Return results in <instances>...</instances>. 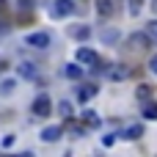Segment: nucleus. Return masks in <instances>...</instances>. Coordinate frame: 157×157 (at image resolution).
<instances>
[{"label":"nucleus","mask_w":157,"mask_h":157,"mask_svg":"<svg viewBox=\"0 0 157 157\" xmlns=\"http://www.w3.org/2000/svg\"><path fill=\"white\" fill-rule=\"evenodd\" d=\"M127 44H130V50H135V52H149V50H152V41H149V36H146L144 30L132 33Z\"/></svg>","instance_id":"nucleus-1"},{"label":"nucleus","mask_w":157,"mask_h":157,"mask_svg":"<svg viewBox=\"0 0 157 157\" xmlns=\"http://www.w3.org/2000/svg\"><path fill=\"white\" fill-rule=\"evenodd\" d=\"M30 110H33V116H39V119H47V116H50V110H52V102H50V97H47V94L36 97Z\"/></svg>","instance_id":"nucleus-2"},{"label":"nucleus","mask_w":157,"mask_h":157,"mask_svg":"<svg viewBox=\"0 0 157 157\" xmlns=\"http://www.w3.org/2000/svg\"><path fill=\"white\" fill-rule=\"evenodd\" d=\"M132 75V69L127 66V63H110L108 66V77L113 80V83H121V80H127Z\"/></svg>","instance_id":"nucleus-3"},{"label":"nucleus","mask_w":157,"mask_h":157,"mask_svg":"<svg viewBox=\"0 0 157 157\" xmlns=\"http://www.w3.org/2000/svg\"><path fill=\"white\" fill-rule=\"evenodd\" d=\"M25 44L44 50V47H50V33H47V30H36V33H28V36H25Z\"/></svg>","instance_id":"nucleus-4"},{"label":"nucleus","mask_w":157,"mask_h":157,"mask_svg":"<svg viewBox=\"0 0 157 157\" xmlns=\"http://www.w3.org/2000/svg\"><path fill=\"white\" fill-rule=\"evenodd\" d=\"M77 63H83V66H97V63H99L97 50H91V47H80V50H77Z\"/></svg>","instance_id":"nucleus-5"},{"label":"nucleus","mask_w":157,"mask_h":157,"mask_svg":"<svg viewBox=\"0 0 157 157\" xmlns=\"http://www.w3.org/2000/svg\"><path fill=\"white\" fill-rule=\"evenodd\" d=\"M97 91H99L97 83H83V86L77 88V99H80V102H88L91 97H97Z\"/></svg>","instance_id":"nucleus-6"},{"label":"nucleus","mask_w":157,"mask_h":157,"mask_svg":"<svg viewBox=\"0 0 157 157\" xmlns=\"http://www.w3.org/2000/svg\"><path fill=\"white\" fill-rule=\"evenodd\" d=\"M72 11H75V3H72V0H55L52 17H58V19H61V17H69Z\"/></svg>","instance_id":"nucleus-7"},{"label":"nucleus","mask_w":157,"mask_h":157,"mask_svg":"<svg viewBox=\"0 0 157 157\" xmlns=\"http://www.w3.org/2000/svg\"><path fill=\"white\" fill-rule=\"evenodd\" d=\"M17 69H19V75H22L25 80H36V77H39V66H36V63H30V61H22Z\"/></svg>","instance_id":"nucleus-8"},{"label":"nucleus","mask_w":157,"mask_h":157,"mask_svg":"<svg viewBox=\"0 0 157 157\" xmlns=\"http://www.w3.org/2000/svg\"><path fill=\"white\" fill-rule=\"evenodd\" d=\"M97 11H99V17H113L116 14V0H97Z\"/></svg>","instance_id":"nucleus-9"},{"label":"nucleus","mask_w":157,"mask_h":157,"mask_svg":"<svg viewBox=\"0 0 157 157\" xmlns=\"http://www.w3.org/2000/svg\"><path fill=\"white\" fill-rule=\"evenodd\" d=\"M69 36L77 39V41H86V39L91 36V28H88V25H75V28L69 30Z\"/></svg>","instance_id":"nucleus-10"},{"label":"nucleus","mask_w":157,"mask_h":157,"mask_svg":"<svg viewBox=\"0 0 157 157\" xmlns=\"http://www.w3.org/2000/svg\"><path fill=\"white\" fill-rule=\"evenodd\" d=\"M61 132H63L61 127H44V130H41V141L52 144V141H58V138H61Z\"/></svg>","instance_id":"nucleus-11"},{"label":"nucleus","mask_w":157,"mask_h":157,"mask_svg":"<svg viewBox=\"0 0 157 157\" xmlns=\"http://www.w3.org/2000/svg\"><path fill=\"white\" fill-rule=\"evenodd\" d=\"M80 119H83V121H86V127H91V130H97V127L102 124V121H99V116H97L94 110H83V116H80Z\"/></svg>","instance_id":"nucleus-12"},{"label":"nucleus","mask_w":157,"mask_h":157,"mask_svg":"<svg viewBox=\"0 0 157 157\" xmlns=\"http://www.w3.org/2000/svg\"><path fill=\"white\" fill-rule=\"evenodd\" d=\"M144 119H149V121H157V102H144Z\"/></svg>","instance_id":"nucleus-13"},{"label":"nucleus","mask_w":157,"mask_h":157,"mask_svg":"<svg viewBox=\"0 0 157 157\" xmlns=\"http://www.w3.org/2000/svg\"><path fill=\"white\" fill-rule=\"evenodd\" d=\"M80 75H83V72H80V66H77V63H66V66H63V77H69V80H77Z\"/></svg>","instance_id":"nucleus-14"},{"label":"nucleus","mask_w":157,"mask_h":157,"mask_svg":"<svg viewBox=\"0 0 157 157\" xmlns=\"http://www.w3.org/2000/svg\"><path fill=\"white\" fill-rule=\"evenodd\" d=\"M144 33L149 36V41H152V44H157V19H152V22H146Z\"/></svg>","instance_id":"nucleus-15"},{"label":"nucleus","mask_w":157,"mask_h":157,"mask_svg":"<svg viewBox=\"0 0 157 157\" xmlns=\"http://www.w3.org/2000/svg\"><path fill=\"white\" fill-rule=\"evenodd\" d=\"M127 11H130V17H138L141 14V8H144V0H127Z\"/></svg>","instance_id":"nucleus-16"},{"label":"nucleus","mask_w":157,"mask_h":157,"mask_svg":"<svg viewBox=\"0 0 157 157\" xmlns=\"http://www.w3.org/2000/svg\"><path fill=\"white\" fill-rule=\"evenodd\" d=\"M102 41H105V44H116V41H119V30H105V33H102Z\"/></svg>","instance_id":"nucleus-17"},{"label":"nucleus","mask_w":157,"mask_h":157,"mask_svg":"<svg viewBox=\"0 0 157 157\" xmlns=\"http://www.w3.org/2000/svg\"><path fill=\"white\" fill-rule=\"evenodd\" d=\"M58 110H61V116H63V119H69V116L75 113V108H72V102H66V99H63V102L58 105Z\"/></svg>","instance_id":"nucleus-18"},{"label":"nucleus","mask_w":157,"mask_h":157,"mask_svg":"<svg viewBox=\"0 0 157 157\" xmlns=\"http://www.w3.org/2000/svg\"><path fill=\"white\" fill-rule=\"evenodd\" d=\"M149 97H152V86H138V99L146 102Z\"/></svg>","instance_id":"nucleus-19"},{"label":"nucleus","mask_w":157,"mask_h":157,"mask_svg":"<svg viewBox=\"0 0 157 157\" xmlns=\"http://www.w3.org/2000/svg\"><path fill=\"white\" fill-rule=\"evenodd\" d=\"M141 135H144V127H141V124H135V127L127 130V138H141Z\"/></svg>","instance_id":"nucleus-20"},{"label":"nucleus","mask_w":157,"mask_h":157,"mask_svg":"<svg viewBox=\"0 0 157 157\" xmlns=\"http://www.w3.org/2000/svg\"><path fill=\"white\" fill-rule=\"evenodd\" d=\"M102 144H105V146H113V144H116V135H113V132H110V135H105V138H102Z\"/></svg>","instance_id":"nucleus-21"},{"label":"nucleus","mask_w":157,"mask_h":157,"mask_svg":"<svg viewBox=\"0 0 157 157\" xmlns=\"http://www.w3.org/2000/svg\"><path fill=\"white\" fill-rule=\"evenodd\" d=\"M11 88H14V83H11V80H6V83H3V94H11Z\"/></svg>","instance_id":"nucleus-22"},{"label":"nucleus","mask_w":157,"mask_h":157,"mask_svg":"<svg viewBox=\"0 0 157 157\" xmlns=\"http://www.w3.org/2000/svg\"><path fill=\"white\" fill-rule=\"evenodd\" d=\"M11 144H14V135H6V138H3V146H6V149H8V146H11Z\"/></svg>","instance_id":"nucleus-23"},{"label":"nucleus","mask_w":157,"mask_h":157,"mask_svg":"<svg viewBox=\"0 0 157 157\" xmlns=\"http://www.w3.org/2000/svg\"><path fill=\"white\" fill-rule=\"evenodd\" d=\"M149 66H152V72H155V75H157V55H155V58H152V61H149Z\"/></svg>","instance_id":"nucleus-24"},{"label":"nucleus","mask_w":157,"mask_h":157,"mask_svg":"<svg viewBox=\"0 0 157 157\" xmlns=\"http://www.w3.org/2000/svg\"><path fill=\"white\" fill-rule=\"evenodd\" d=\"M3 69H6V61H0V72H3Z\"/></svg>","instance_id":"nucleus-25"},{"label":"nucleus","mask_w":157,"mask_h":157,"mask_svg":"<svg viewBox=\"0 0 157 157\" xmlns=\"http://www.w3.org/2000/svg\"><path fill=\"white\" fill-rule=\"evenodd\" d=\"M3 8H6V0H0V11H3Z\"/></svg>","instance_id":"nucleus-26"}]
</instances>
